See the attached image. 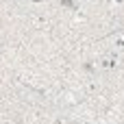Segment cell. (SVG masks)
I'll return each instance as SVG.
<instances>
[{
    "label": "cell",
    "mask_w": 124,
    "mask_h": 124,
    "mask_svg": "<svg viewBox=\"0 0 124 124\" xmlns=\"http://www.w3.org/2000/svg\"><path fill=\"white\" fill-rule=\"evenodd\" d=\"M61 2H63L65 7H72V0H61Z\"/></svg>",
    "instance_id": "obj_1"
}]
</instances>
